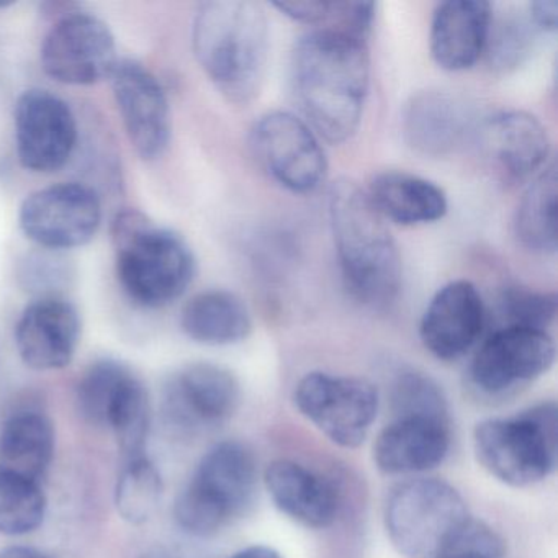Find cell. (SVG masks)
<instances>
[{
  "instance_id": "29",
  "label": "cell",
  "mask_w": 558,
  "mask_h": 558,
  "mask_svg": "<svg viewBox=\"0 0 558 558\" xmlns=\"http://www.w3.org/2000/svg\"><path fill=\"white\" fill-rule=\"evenodd\" d=\"M162 476L146 456L126 460L116 485V508L123 521L146 524L161 502Z\"/></svg>"
},
{
  "instance_id": "15",
  "label": "cell",
  "mask_w": 558,
  "mask_h": 558,
  "mask_svg": "<svg viewBox=\"0 0 558 558\" xmlns=\"http://www.w3.org/2000/svg\"><path fill=\"white\" fill-rule=\"evenodd\" d=\"M112 89L130 143L146 161L162 156L171 142V110L151 71L132 60L117 63Z\"/></svg>"
},
{
  "instance_id": "11",
  "label": "cell",
  "mask_w": 558,
  "mask_h": 558,
  "mask_svg": "<svg viewBox=\"0 0 558 558\" xmlns=\"http://www.w3.org/2000/svg\"><path fill=\"white\" fill-rule=\"evenodd\" d=\"M102 223V204L94 189L61 182L22 202L19 225L28 240L48 251L74 250L90 243Z\"/></svg>"
},
{
  "instance_id": "25",
  "label": "cell",
  "mask_w": 558,
  "mask_h": 558,
  "mask_svg": "<svg viewBox=\"0 0 558 558\" xmlns=\"http://www.w3.org/2000/svg\"><path fill=\"white\" fill-rule=\"evenodd\" d=\"M54 426L40 411L12 414L0 427V465L40 483L54 457Z\"/></svg>"
},
{
  "instance_id": "24",
  "label": "cell",
  "mask_w": 558,
  "mask_h": 558,
  "mask_svg": "<svg viewBox=\"0 0 558 558\" xmlns=\"http://www.w3.org/2000/svg\"><path fill=\"white\" fill-rule=\"evenodd\" d=\"M181 328L198 344L231 345L253 331L246 303L227 290H208L189 300L182 310Z\"/></svg>"
},
{
  "instance_id": "8",
  "label": "cell",
  "mask_w": 558,
  "mask_h": 558,
  "mask_svg": "<svg viewBox=\"0 0 558 558\" xmlns=\"http://www.w3.org/2000/svg\"><path fill=\"white\" fill-rule=\"evenodd\" d=\"M250 148L264 172L293 194L315 192L328 174L318 135L293 113L276 110L260 117L251 129Z\"/></svg>"
},
{
  "instance_id": "38",
  "label": "cell",
  "mask_w": 558,
  "mask_h": 558,
  "mask_svg": "<svg viewBox=\"0 0 558 558\" xmlns=\"http://www.w3.org/2000/svg\"><path fill=\"white\" fill-rule=\"evenodd\" d=\"M0 558H51L50 555L44 554L34 547H9L0 551Z\"/></svg>"
},
{
  "instance_id": "31",
  "label": "cell",
  "mask_w": 558,
  "mask_h": 558,
  "mask_svg": "<svg viewBox=\"0 0 558 558\" xmlns=\"http://www.w3.org/2000/svg\"><path fill=\"white\" fill-rule=\"evenodd\" d=\"M395 417H437L447 420V401L439 385L421 374L408 371L395 378L391 387Z\"/></svg>"
},
{
  "instance_id": "4",
  "label": "cell",
  "mask_w": 558,
  "mask_h": 558,
  "mask_svg": "<svg viewBox=\"0 0 558 558\" xmlns=\"http://www.w3.org/2000/svg\"><path fill=\"white\" fill-rule=\"evenodd\" d=\"M112 241L117 276L138 305H171L194 280L197 264L191 246L181 234L158 227L143 211H120L112 223Z\"/></svg>"
},
{
  "instance_id": "21",
  "label": "cell",
  "mask_w": 558,
  "mask_h": 558,
  "mask_svg": "<svg viewBox=\"0 0 558 558\" xmlns=\"http://www.w3.org/2000/svg\"><path fill=\"white\" fill-rule=\"evenodd\" d=\"M473 117L459 97L444 90H423L403 110V135L414 151L444 156L465 142Z\"/></svg>"
},
{
  "instance_id": "35",
  "label": "cell",
  "mask_w": 558,
  "mask_h": 558,
  "mask_svg": "<svg viewBox=\"0 0 558 558\" xmlns=\"http://www.w3.org/2000/svg\"><path fill=\"white\" fill-rule=\"evenodd\" d=\"M66 276V267L61 266L58 257L48 256V254L28 257L27 269L22 274L25 286L31 287L34 292L40 293V299L60 296L57 289H60L61 279Z\"/></svg>"
},
{
  "instance_id": "22",
  "label": "cell",
  "mask_w": 558,
  "mask_h": 558,
  "mask_svg": "<svg viewBox=\"0 0 558 558\" xmlns=\"http://www.w3.org/2000/svg\"><path fill=\"white\" fill-rule=\"evenodd\" d=\"M270 498L283 514L312 529L329 527L339 511L331 483L292 460H276L264 473Z\"/></svg>"
},
{
  "instance_id": "26",
  "label": "cell",
  "mask_w": 558,
  "mask_h": 558,
  "mask_svg": "<svg viewBox=\"0 0 558 558\" xmlns=\"http://www.w3.org/2000/svg\"><path fill=\"white\" fill-rule=\"evenodd\" d=\"M514 234L531 253L547 256L557 251V166L545 168L522 195Z\"/></svg>"
},
{
  "instance_id": "13",
  "label": "cell",
  "mask_w": 558,
  "mask_h": 558,
  "mask_svg": "<svg viewBox=\"0 0 558 558\" xmlns=\"http://www.w3.org/2000/svg\"><path fill=\"white\" fill-rule=\"evenodd\" d=\"M240 401V384L230 371L208 362H195L169 378L162 410L169 426L178 433L197 434L230 420Z\"/></svg>"
},
{
  "instance_id": "18",
  "label": "cell",
  "mask_w": 558,
  "mask_h": 558,
  "mask_svg": "<svg viewBox=\"0 0 558 558\" xmlns=\"http://www.w3.org/2000/svg\"><path fill=\"white\" fill-rule=\"evenodd\" d=\"M475 133L483 155L511 181L534 174L550 153L547 129L541 120L521 110L495 113Z\"/></svg>"
},
{
  "instance_id": "2",
  "label": "cell",
  "mask_w": 558,
  "mask_h": 558,
  "mask_svg": "<svg viewBox=\"0 0 558 558\" xmlns=\"http://www.w3.org/2000/svg\"><path fill=\"white\" fill-rule=\"evenodd\" d=\"M195 58L218 93L236 106L259 96L269 63L270 31L263 5L251 0H214L192 24Z\"/></svg>"
},
{
  "instance_id": "9",
  "label": "cell",
  "mask_w": 558,
  "mask_h": 558,
  "mask_svg": "<svg viewBox=\"0 0 558 558\" xmlns=\"http://www.w3.org/2000/svg\"><path fill=\"white\" fill-rule=\"evenodd\" d=\"M300 413L331 442L355 449L367 439L378 413V391L364 378L312 372L293 395Z\"/></svg>"
},
{
  "instance_id": "19",
  "label": "cell",
  "mask_w": 558,
  "mask_h": 558,
  "mask_svg": "<svg viewBox=\"0 0 558 558\" xmlns=\"http://www.w3.org/2000/svg\"><path fill=\"white\" fill-rule=\"evenodd\" d=\"M492 5L483 0H449L437 5L430 21V57L446 71L475 66L485 53Z\"/></svg>"
},
{
  "instance_id": "14",
  "label": "cell",
  "mask_w": 558,
  "mask_h": 558,
  "mask_svg": "<svg viewBox=\"0 0 558 558\" xmlns=\"http://www.w3.org/2000/svg\"><path fill=\"white\" fill-rule=\"evenodd\" d=\"M554 339L541 329L505 326L493 332L470 365V378L486 395H501L550 371Z\"/></svg>"
},
{
  "instance_id": "37",
  "label": "cell",
  "mask_w": 558,
  "mask_h": 558,
  "mask_svg": "<svg viewBox=\"0 0 558 558\" xmlns=\"http://www.w3.org/2000/svg\"><path fill=\"white\" fill-rule=\"evenodd\" d=\"M231 558H282L279 551L274 550L272 547L267 545H253V547L244 548V550L238 551Z\"/></svg>"
},
{
  "instance_id": "28",
  "label": "cell",
  "mask_w": 558,
  "mask_h": 558,
  "mask_svg": "<svg viewBox=\"0 0 558 558\" xmlns=\"http://www.w3.org/2000/svg\"><path fill=\"white\" fill-rule=\"evenodd\" d=\"M47 508L40 483L0 465V534H32L44 524Z\"/></svg>"
},
{
  "instance_id": "16",
  "label": "cell",
  "mask_w": 558,
  "mask_h": 558,
  "mask_svg": "<svg viewBox=\"0 0 558 558\" xmlns=\"http://www.w3.org/2000/svg\"><path fill=\"white\" fill-rule=\"evenodd\" d=\"M485 305L469 280H453L437 290L420 325L424 348L440 361H457L478 341Z\"/></svg>"
},
{
  "instance_id": "27",
  "label": "cell",
  "mask_w": 558,
  "mask_h": 558,
  "mask_svg": "<svg viewBox=\"0 0 558 558\" xmlns=\"http://www.w3.org/2000/svg\"><path fill=\"white\" fill-rule=\"evenodd\" d=\"M106 426L125 460L145 456L151 429V401L142 378L130 368L110 400Z\"/></svg>"
},
{
  "instance_id": "1",
  "label": "cell",
  "mask_w": 558,
  "mask_h": 558,
  "mask_svg": "<svg viewBox=\"0 0 558 558\" xmlns=\"http://www.w3.org/2000/svg\"><path fill=\"white\" fill-rule=\"evenodd\" d=\"M290 84L305 122L326 142L341 145L357 133L371 86L364 40L315 28L295 44Z\"/></svg>"
},
{
  "instance_id": "32",
  "label": "cell",
  "mask_w": 558,
  "mask_h": 558,
  "mask_svg": "<svg viewBox=\"0 0 558 558\" xmlns=\"http://www.w3.org/2000/svg\"><path fill=\"white\" fill-rule=\"evenodd\" d=\"M499 313L506 326L545 331L557 316V295L527 287H508L499 299Z\"/></svg>"
},
{
  "instance_id": "7",
  "label": "cell",
  "mask_w": 558,
  "mask_h": 558,
  "mask_svg": "<svg viewBox=\"0 0 558 558\" xmlns=\"http://www.w3.org/2000/svg\"><path fill=\"white\" fill-rule=\"evenodd\" d=\"M469 519L460 493L440 480L401 483L385 506L388 538L408 558H436Z\"/></svg>"
},
{
  "instance_id": "36",
  "label": "cell",
  "mask_w": 558,
  "mask_h": 558,
  "mask_svg": "<svg viewBox=\"0 0 558 558\" xmlns=\"http://www.w3.org/2000/svg\"><path fill=\"white\" fill-rule=\"evenodd\" d=\"M529 21L535 31L554 34L558 25L557 0H537L529 4Z\"/></svg>"
},
{
  "instance_id": "39",
  "label": "cell",
  "mask_w": 558,
  "mask_h": 558,
  "mask_svg": "<svg viewBox=\"0 0 558 558\" xmlns=\"http://www.w3.org/2000/svg\"><path fill=\"white\" fill-rule=\"evenodd\" d=\"M142 558H182L181 555L174 554L171 550H165V548H158V550L149 551L145 557Z\"/></svg>"
},
{
  "instance_id": "23",
  "label": "cell",
  "mask_w": 558,
  "mask_h": 558,
  "mask_svg": "<svg viewBox=\"0 0 558 558\" xmlns=\"http://www.w3.org/2000/svg\"><path fill=\"white\" fill-rule=\"evenodd\" d=\"M367 195L385 220L404 227L434 223L449 210L446 192L439 185L410 172L385 171L374 175Z\"/></svg>"
},
{
  "instance_id": "33",
  "label": "cell",
  "mask_w": 558,
  "mask_h": 558,
  "mask_svg": "<svg viewBox=\"0 0 558 558\" xmlns=\"http://www.w3.org/2000/svg\"><path fill=\"white\" fill-rule=\"evenodd\" d=\"M534 31L531 21L518 15H506L498 22L493 19L485 47L489 64L502 71L518 68L531 51Z\"/></svg>"
},
{
  "instance_id": "10",
  "label": "cell",
  "mask_w": 558,
  "mask_h": 558,
  "mask_svg": "<svg viewBox=\"0 0 558 558\" xmlns=\"http://www.w3.org/2000/svg\"><path fill=\"white\" fill-rule=\"evenodd\" d=\"M45 73L66 86H93L112 76L119 58L112 31L89 12H64L44 38Z\"/></svg>"
},
{
  "instance_id": "12",
  "label": "cell",
  "mask_w": 558,
  "mask_h": 558,
  "mask_svg": "<svg viewBox=\"0 0 558 558\" xmlns=\"http://www.w3.org/2000/svg\"><path fill=\"white\" fill-rule=\"evenodd\" d=\"M14 123L19 161L27 171L51 174L70 161L77 122L63 99L50 90H25L15 102Z\"/></svg>"
},
{
  "instance_id": "5",
  "label": "cell",
  "mask_w": 558,
  "mask_h": 558,
  "mask_svg": "<svg viewBox=\"0 0 558 558\" xmlns=\"http://www.w3.org/2000/svg\"><path fill=\"white\" fill-rule=\"evenodd\" d=\"M257 493V463L238 440L211 447L179 493L174 518L194 537H211L251 508Z\"/></svg>"
},
{
  "instance_id": "17",
  "label": "cell",
  "mask_w": 558,
  "mask_h": 558,
  "mask_svg": "<svg viewBox=\"0 0 558 558\" xmlns=\"http://www.w3.org/2000/svg\"><path fill=\"white\" fill-rule=\"evenodd\" d=\"M81 318L61 296H45L27 306L15 328V345L25 365L51 372L68 367L76 354Z\"/></svg>"
},
{
  "instance_id": "6",
  "label": "cell",
  "mask_w": 558,
  "mask_h": 558,
  "mask_svg": "<svg viewBox=\"0 0 558 558\" xmlns=\"http://www.w3.org/2000/svg\"><path fill=\"white\" fill-rule=\"evenodd\" d=\"M557 427L554 401L518 416L483 421L473 434L476 459L506 485H535L557 466Z\"/></svg>"
},
{
  "instance_id": "34",
  "label": "cell",
  "mask_w": 558,
  "mask_h": 558,
  "mask_svg": "<svg viewBox=\"0 0 558 558\" xmlns=\"http://www.w3.org/2000/svg\"><path fill=\"white\" fill-rule=\"evenodd\" d=\"M501 537L483 522L470 518L436 558H502Z\"/></svg>"
},
{
  "instance_id": "3",
  "label": "cell",
  "mask_w": 558,
  "mask_h": 558,
  "mask_svg": "<svg viewBox=\"0 0 558 558\" xmlns=\"http://www.w3.org/2000/svg\"><path fill=\"white\" fill-rule=\"evenodd\" d=\"M329 221L342 279L362 305L385 310L401 289L400 251L367 192L341 179L329 189Z\"/></svg>"
},
{
  "instance_id": "30",
  "label": "cell",
  "mask_w": 558,
  "mask_h": 558,
  "mask_svg": "<svg viewBox=\"0 0 558 558\" xmlns=\"http://www.w3.org/2000/svg\"><path fill=\"white\" fill-rule=\"evenodd\" d=\"M129 372V365L116 359L94 362L84 371L77 381L76 404L87 423L106 426L110 400Z\"/></svg>"
},
{
  "instance_id": "20",
  "label": "cell",
  "mask_w": 558,
  "mask_h": 558,
  "mask_svg": "<svg viewBox=\"0 0 558 558\" xmlns=\"http://www.w3.org/2000/svg\"><path fill=\"white\" fill-rule=\"evenodd\" d=\"M449 446V421L395 417L375 439V465L390 475L426 472L444 462Z\"/></svg>"
}]
</instances>
